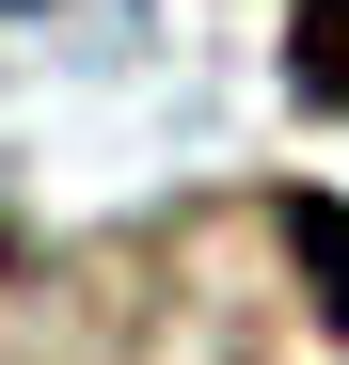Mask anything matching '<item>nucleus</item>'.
<instances>
[{
    "instance_id": "1",
    "label": "nucleus",
    "mask_w": 349,
    "mask_h": 365,
    "mask_svg": "<svg viewBox=\"0 0 349 365\" xmlns=\"http://www.w3.org/2000/svg\"><path fill=\"white\" fill-rule=\"evenodd\" d=\"M286 238H302V270H318V302L349 318V207H286Z\"/></svg>"
}]
</instances>
